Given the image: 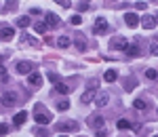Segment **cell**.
Wrapping results in <instances>:
<instances>
[{
  "label": "cell",
  "mask_w": 158,
  "mask_h": 137,
  "mask_svg": "<svg viewBox=\"0 0 158 137\" xmlns=\"http://www.w3.org/2000/svg\"><path fill=\"white\" fill-rule=\"evenodd\" d=\"M13 36H15V30H13V27H6V25L0 27V40H2V42H11Z\"/></svg>",
  "instance_id": "6da1fadb"
},
{
  "label": "cell",
  "mask_w": 158,
  "mask_h": 137,
  "mask_svg": "<svg viewBox=\"0 0 158 137\" xmlns=\"http://www.w3.org/2000/svg\"><path fill=\"white\" fill-rule=\"evenodd\" d=\"M15 70H17L19 74H30V72L34 70V65H32L30 61H19V63H17V68H15Z\"/></svg>",
  "instance_id": "7a4b0ae2"
},
{
  "label": "cell",
  "mask_w": 158,
  "mask_h": 137,
  "mask_svg": "<svg viewBox=\"0 0 158 137\" xmlns=\"http://www.w3.org/2000/svg\"><path fill=\"white\" fill-rule=\"evenodd\" d=\"M124 23L129 25V27H137V25H139V17H137L135 13H127V15H124Z\"/></svg>",
  "instance_id": "3957f363"
},
{
  "label": "cell",
  "mask_w": 158,
  "mask_h": 137,
  "mask_svg": "<svg viewBox=\"0 0 158 137\" xmlns=\"http://www.w3.org/2000/svg\"><path fill=\"white\" fill-rule=\"evenodd\" d=\"M27 82H30L32 87H40V85H42V76L38 74V72H30V74H27Z\"/></svg>",
  "instance_id": "277c9868"
},
{
  "label": "cell",
  "mask_w": 158,
  "mask_h": 137,
  "mask_svg": "<svg viewBox=\"0 0 158 137\" xmlns=\"http://www.w3.org/2000/svg\"><path fill=\"white\" fill-rule=\"evenodd\" d=\"M89 125L93 127V129H103V116H99V114H93V116L89 118Z\"/></svg>",
  "instance_id": "5b68a950"
},
{
  "label": "cell",
  "mask_w": 158,
  "mask_h": 137,
  "mask_svg": "<svg viewBox=\"0 0 158 137\" xmlns=\"http://www.w3.org/2000/svg\"><path fill=\"white\" fill-rule=\"evenodd\" d=\"M80 99H82V103H91V101L95 99V82H93V87H89V91L82 93V97H80Z\"/></svg>",
  "instance_id": "8992f818"
},
{
  "label": "cell",
  "mask_w": 158,
  "mask_h": 137,
  "mask_svg": "<svg viewBox=\"0 0 158 137\" xmlns=\"http://www.w3.org/2000/svg\"><path fill=\"white\" fill-rule=\"evenodd\" d=\"M116 127H118L120 131H127V129H137V125H135V122H131V120H127V118L116 120Z\"/></svg>",
  "instance_id": "52a82bcc"
},
{
  "label": "cell",
  "mask_w": 158,
  "mask_h": 137,
  "mask_svg": "<svg viewBox=\"0 0 158 137\" xmlns=\"http://www.w3.org/2000/svg\"><path fill=\"white\" fill-rule=\"evenodd\" d=\"M44 17H47V21H44V23H47V25H51V27H57V25L61 23V21H59V17H57L55 13H47Z\"/></svg>",
  "instance_id": "ba28073f"
},
{
  "label": "cell",
  "mask_w": 158,
  "mask_h": 137,
  "mask_svg": "<svg viewBox=\"0 0 158 137\" xmlns=\"http://www.w3.org/2000/svg\"><path fill=\"white\" fill-rule=\"evenodd\" d=\"M106 30H108V21H106V19H97L95 25H93V32H95V34H101V32H106Z\"/></svg>",
  "instance_id": "9c48e42d"
},
{
  "label": "cell",
  "mask_w": 158,
  "mask_h": 137,
  "mask_svg": "<svg viewBox=\"0 0 158 137\" xmlns=\"http://www.w3.org/2000/svg\"><path fill=\"white\" fill-rule=\"evenodd\" d=\"M34 120H36V125H40V127H44V125H49V122H51V118L47 116V114H42V112L34 114Z\"/></svg>",
  "instance_id": "30bf717a"
},
{
  "label": "cell",
  "mask_w": 158,
  "mask_h": 137,
  "mask_svg": "<svg viewBox=\"0 0 158 137\" xmlns=\"http://www.w3.org/2000/svg\"><path fill=\"white\" fill-rule=\"evenodd\" d=\"M55 129H57V131H76L78 125H76V122H68V125H65V122H57Z\"/></svg>",
  "instance_id": "8fae6325"
},
{
  "label": "cell",
  "mask_w": 158,
  "mask_h": 137,
  "mask_svg": "<svg viewBox=\"0 0 158 137\" xmlns=\"http://www.w3.org/2000/svg\"><path fill=\"white\" fill-rule=\"evenodd\" d=\"M143 30H154L156 27V19L154 17H143V21H139Z\"/></svg>",
  "instance_id": "7c38bea8"
},
{
  "label": "cell",
  "mask_w": 158,
  "mask_h": 137,
  "mask_svg": "<svg viewBox=\"0 0 158 137\" xmlns=\"http://www.w3.org/2000/svg\"><path fill=\"white\" fill-rule=\"evenodd\" d=\"M15 101H17V95H15V93H4V95H2V103H4V106H13Z\"/></svg>",
  "instance_id": "4fadbf2b"
},
{
  "label": "cell",
  "mask_w": 158,
  "mask_h": 137,
  "mask_svg": "<svg viewBox=\"0 0 158 137\" xmlns=\"http://www.w3.org/2000/svg\"><path fill=\"white\" fill-rule=\"evenodd\" d=\"M25 118H27V112H23V110H21L19 114H15V118H13V122H15L17 127H21V125L25 122Z\"/></svg>",
  "instance_id": "5bb4252c"
},
{
  "label": "cell",
  "mask_w": 158,
  "mask_h": 137,
  "mask_svg": "<svg viewBox=\"0 0 158 137\" xmlns=\"http://www.w3.org/2000/svg\"><path fill=\"white\" fill-rule=\"evenodd\" d=\"M108 99H110V93H101L97 99H95V106L101 108V106H106V103H108Z\"/></svg>",
  "instance_id": "9a60e30c"
},
{
  "label": "cell",
  "mask_w": 158,
  "mask_h": 137,
  "mask_svg": "<svg viewBox=\"0 0 158 137\" xmlns=\"http://www.w3.org/2000/svg\"><path fill=\"white\" fill-rule=\"evenodd\" d=\"M30 23H32V21H30V17H27V15H21V17H17V25H19V27H27Z\"/></svg>",
  "instance_id": "2e32d148"
},
{
  "label": "cell",
  "mask_w": 158,
  "mask_h": 137,
  "mask_svg": "<svg viewBox=\"0 0 158 137\" xmlns=\"http://www.w3.org/2000/svg\"><path fill=\"white\" fill-rule=\"evenodd\" d=\"M55 91L61 93V95H68V93H70V87H68V85H63V82H57V85H55Z\"/></svg>",
  "instance_id": "e0dca14e"
},
{
  "label": "cell",
  "mask_w": 158,
  "mask_h": 137,
  "mask_svg": "<svg viewBox=\"0 0 158 137\" xmlns=\"http://www.w3.org/2000/svg\"><path fill=\"white\" fill-rule=\"evenodd\" d=\"M116 70H108V72H106V74H103V80H106V82H114V80H116Z\"/></svg>",
  "instance_id": "ac0fdd59"
},
{
  "label": "cell",
  "mask_w": 158,
  "mask_h": 137,
  "mask_svg": "<svg viewBox=\"0 0 158 137\" xmlns=\"http://www.w3.org/2000/svg\"><path fill=\"white\" fill-rule=\"evenodd\" d=\"M114 47H116L118 51H127V47H129V44H127V40H124V38H118V40L114 42Z\"/></svg>",
  "instance_id": "d6986e66"
},
{
  "label": "cell",
  "mask_w": 158,
  "mask_h": 137,
  "mask_svg": "<svg viewBox=\"0 0 158 137\" xmlns=\"http://www.w3.org/2000/svg\"><path fill=\"white\" fill-rule=\"evenodd\" d=\"M34 30H36L38 34H44V32H47V23H44V21H36V23H34Z\"/></svg>",
  "instance_id": "ffe728a7"
},
{
  "label": "cell",
  "mask_w": 158,
  "mask_h": 137,
  "mask_svg": "<svg viewBox=\"0 0 158 137\" xmlns=\"http://www.w3.org/2000/svg\"><path fill=\"white\" fill-rule=\"evenodd\" d=\"M57 44H59L61 49H65V47H70V44H72V40H70L68 36H61L59 40H57Z\"/></svg>",
  "instance_id": "44dd1931"
},
{
  "label": "cell",
  "mask_w": 158,
  "mask_h": 137,
  "mask_svg": "<svg viewBox=\"0 0 158 137\" xmlns=\"http://www.w3.org/2000/svg\"><path fill=\"white\" fill-rule=\"evenodd\" d=\"M127 53H129L131 57H135V55H139V47H137V44H131V47H127Z\"/></svg>",
  "instance_id": "7402d4cb"
},
{
  "label": "cell",
  "mask_w": 158,
  "mask_h": 137,
  "mask_svg": "<svg viewBox=\"0 0 158 137\" xmlns=\"http://www.w3.org/2000/svg\"><path fill=\"white\" fill-rule=\"evenodd\" d=\"M133 106L137 108V110H146V108H148V103H146L143 99H135V101H133Z\"/></svg>",
  "instance_id": "603a6c76"
},
{
  "label": "cell",
  "mask_w": 158,
  "mask_h": 137,
  "mask_svg": "<svg viewBox=\"0 0 158 137\" xmlns=\"http://www.w3.org/2000/svg\"><path fill=\"white\" fill-rule=\"evenodd\" d=\"M70 23L72 25H80L82 23V17H80V15H72V17H70Z\"/></svg>",
  "instance_id": "cb8c5ba5"
},
{
  "label": "cell",
  "mask_w": 158,
  "mask_h": 137,
  "mask_svg": "<svg viewBox=\"0 0 158 137\" xmlns=\"http://www.w3.org/2000/svg\"><path fill=\"white\" fill-rule=\"evenodd\" d=\"M55 2H57L59 6H63V9H70V6H72V0H55Z\"/></svg>",
  "instance_id": "d4e9b609"
},
{
  "label": "cell",
  "mask_w": 158,
  "mask_h": 137,
  "mask_svg": "<svg viewBox=\"0 0 158 137\" xmlns=\"http://www.w3.org/2000/svg\"><path fill=\"white\" fill-rule=\"evenodd\" d=\"M68 108H70V101H59V103H57V110H61V112H63V110H68Z\"/></svg>",
  "instance_id": "484cf974"
},
{
  "label": "cell",
  "mask_w": 158,
  "mask_h": 137,
  "mask_svg": "<svg viewBox=\"0 0 158 137\" xmlns=\"http://www.w3.org/2000/svg\"><path fill=\"white\" fill-rule=\"evenodd\" d=\"M76 47H78V51H85V49H86V40L78 38V40H76Z\"/></svg>",
  "instance_id": "4316f807"
},
{
  "label": "cell",
  "mask_w": 158,
  "mask_h": 137,
  "mask_svg": "<svg viewBox=\"0 0 158 137\" xmlns=\"http://www.w3.org/2000/svg\"><path fill=\"white\" fill-rule=\"evenodd\" d=\"M146 76L150 78V80H154V78L158 76V72H156V70H146Z\"/></svg>",
  "instance_id": "83f0119b"
},
{
  "label": "cell",
  "mask_w": 158,
  "mask_h": 137,
  "mask_svg": "<svg viewBox=\"0 0 158 137\" xmlns=\"http://www.w3.org/2000/svg\"><path fill=\"white\" fill-rule=\"evenodd\" d=\"M49 80H51V82H55V85H57V82H59V76L55 74V72H49Z\"/></svg>",
  "instance_id": "f1b7e54d"
},
{
  "label": "cell",
  "mask_w": 158,
  "mask_h": 137,
  "mask_svg": "<svg viewBox=\"0 0 158 137\" xmlns=\"http://www.w3.org/2000/svg\"><path fill=\"white\" fill-rule=\"evenodd\" d=\"M6 133H9V127H6V125H2V122H0V135H6Z\"/></svg>",
  "instance_id": "f546056e"
},
{
  "label": "cell",
  "mask_w": 158,
  "mask_h": 137,
  "mask_svg": "<svg viewBox=\"0 0 158 137\" xmlns=\"http://www.w3.org/2000/svg\"><path fill=\"white\" fill-rule=\"evenodd\" d=\"M137 9H139V11H146L148 4H146V2H137Z\"/></svg>",
  "instance_id": "4dcf8cb0"
},
{
  "label": "cell",
  "mask_w": 158,
  "mask_h": 137,
  "mask_svg": "<svg viewBox=\"0 0 158 137\" xmlns=\"http://www.w3.org/2000/svg\"><path fill=\"white\" fill-rule=\"evenodd\" d=\"M150 53H152V55H158V47H154V44H152V47H150Z\"/></svg>",
  "instance_id": "1f68e13d"
},
{
  "label": "cell",
  "mask_w": 158,
  "mask_h": 137,
  "mask_svg": "<svg viewBox=\"0 0 158 137\" xmlns=\"http://www.w3.org/2000/svg\"><path fill=\"white\" fill-rule=\"evenodd\" d=\"M86 9H89V4H86V2H82V4L78 6V11H86Z\"/></svg>",
  "instance_id": "d6a6232c"
},
{
  "label": "cell",
  "mask_w": 158,
  "mask_h": 137,
  "mask_svg": "<svg viewBox=\"0 0 158 137\" xmlns=\"http://www.w3.org/2000/svg\"><path fill=\"white\" fill-rule=\"evenodd\" d=\"M97 137H106V133H103V129H101V131H97Z\"/></svg>",
  "instance_id": "836d02e7"
},
{
  "label": "cell",
  "mask_w": 158,
  "mask_h": 137,
  "mask_svg": "<svg viewBox=\"0 0 158 137\" xmlns=\"http://www.w3.org/2000/svg\"><path fill=\"white\" fill-rule=\"evenodd\" d=\"M0 76H4V65H0Z\"/></svg>",
  "instance_id": "e575fe53"
},
{
  "label": "cell",
  "mask_w": 158,
  "mask_h": 137,
  "mask_svg": "<svg viewBox=\"0 0 158 137\" xmlns=\"http://www.w3.org/2000/svg\"><path fill=\"white\" fill-rule=\"evenodd\" d=\"M156 19H158V13H156Z\"/></svg>",
  "instance_id": "d590c367"
},
{
  "label": "cell",
  "mask_w": 158,
  "mask_h": 137,
  "mask_svg": "<svg viewBox=\"0 0 158 137\" xmlns=\"http://www.w3.org/2000/svg\"><path fill=\"white\" fill-rule=\"evenodd\" d=\"M61 137H68V135H61Z\"/></svg>",
  "instance_id": "8d00e7d4"
},
{
  "label": "cell",
  "mask_w": 158,
  "mask_h": 137,
  "mask_svg": "<svg viewBox=\"0 0 158 137\" xmlns=\"http://www.w3.org/2000/svg\"><path fill=\"white\" fill-rule=\"evenodd\" d=\"M156 137H158V135H156Z\"/></svg>",
  "instance_id": "74e56055"
}]
</instances>
